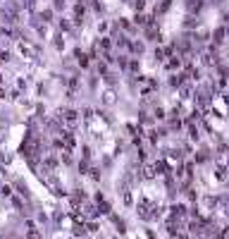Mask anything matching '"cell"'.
Wrapping results in <instances>:
<instances>
[{"label": "cell", "mask_w": 229, "mask_h": 239, "mask_svg": "<svg viewBox=\"0 0 229 239\" xmlns=\"http://www.w3.org/2000/svg\"><path fill=\"white\" fill-rule=\"evenodd\" d=\"M29 239H41V232H38V230H31V232H29Z\"/></svg>", "instance_id": "cell-2"}, {"label": "cell", "mask_w": 229, "mask_h": 239, "mask_svg": "<svg viewBox=\"0 0 229 239\" xmlns=\"http://www.w3.org/2000/svg\"><path fill=\"white\" fill-rule=\"evenodd\" d=\"M129 67H131V72H138V67H141V65H138V60H131V65H129Z\"/></svg>", "instance_id": "cell-3"}, {"label": "cell", "mask_w": 229, "mask_h": 239, "mask_svg": "<svg viewBox=\"0 0 229 239\" xmlns=\"http://www.w3.org/2000/svg\"><path fill=\"white\" fill-rule=\"evenodd\" d=\"M167 69H170V72H172V69H179V57H170V60H167V65H165Z\"/></svg>", "instance_id": "cell-1"}]
</instances>
